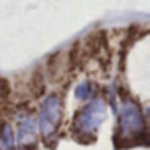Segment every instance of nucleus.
<instances>
[{
	"label": "nucleus",
	"mask_w": 150,
	"mask_h": 150,
	"mask_svg": "<svg viewBox=\"0 0 150 150\" xmlns=\"http://www.w3.org/2000/svg\"><path fill=\"white\" fill-rule=\"evenodd\" d=\"M0 150H14V136L11 125L4 124L0 127Z\"/></svg>",
	"instance_id": "5"
},
{
	"label": "nucleus",
	"mask_w": 150,
	"mask_h": 150,
	"mask_svg": "<svg viewBox=\"0 0 150 150\" xmlns=\"http://www.w3.org/2000/svg\"><path fill=\"white\" fill-rule=\"evenodd\" d=\"M37 131H35V120L32 117H25L20 120V131H18V139L21 148L34 146L37 141Z\"/></svg>",
	"instance_id": "4"
},
{
	"label": "nucleus",
	"mask_w": 150,
	"mask_h": 150,
	"mask_svg": "<svg viewBox=\"0 0 150 150\" xmlns=\"http://www.w3.org/2000/svg\"><path fill=\"white\" fill-rule=\"evenodd\" d=\"M145 136V118L134 101H124L118 117V138Z\"/></svg>",
	"instance_id": "1"
},
{
	"label": "nucleus",
	"mask_w": 150,
	"mask_h": 150,
	"mask_svg": "<svg viewBox=\"0 0 150 150\" xmlns=\"http://www.w3.org/2000/svg\"><path fill=\"white\" fill-rule=\"evenodd\" d=\"M106 118V104L103 99H94L90 104H87L81 111L76 113L74 118V127L78 134L83 136H94L99 125Z\"/></svg>",
	"instance_id": "2"
},
{
	"label": "nucleus",
	"mask_w": 150,
	"mask_h": 150,
	"mask_svg": "<svg viewBox=\"0 0 150 150\" xmlns=\"http://www.w3.org/2000/svg\"><path fill=\"white\" fill-rule=\"evenodd\" d=\"M76 96H78V99H88V97L92 96V85H90L88 81H83V83L76 88Z\"/></svg>",
	"instance_id": "6"
},
{
	"label": "nucleus",
	"mask_w": 150,
	"mask_h": 150,
	"mask_svg": "<svg viewBox=\"0 0 150 150\" xmlns=\"http://www.w3.org/2000/svg\"><path fill=\"white\" fill-rule=\"evenodd\" d=\"M60 120H62V99L60 96L51 94L39 110L37 124H39L41 134L44 138H50L51 134H55V131L60 125Z\"/></svg>",
	"instance_id": "3"
}]
</instances>
